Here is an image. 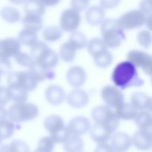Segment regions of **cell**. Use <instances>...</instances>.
<instances>
[{"label": "cell", "mask_w": 152, "mask_h": 152, "mask_svg": "<svg viewBox=\"0 0 152 152\" xmlns=\"http://www.w3.org/2000/svg\"><path fill=\"white\" fill-rule=\"evenodd\" d=\"M111 79L114 84L121 90L130 87H140L144 84L137 70V67L130 61L119 63L112 74Z\"/></svg>", "instance_id": "obj_1"}, {"label": "cell", "mask_w": 152, "mask_h": 152, "mask_svg": "<svg viewBox=\"0 0 152 152\" xmlns=\"http://www.w3.org/2000/svg\"><path fill=\"white\" fill-rule=\"evenodd\" d=\"M100 29L102 40L107 48H118L126 39L124 29L119 24L117 20L108 18L104 20Z\"/></svg>", "instance_id": "obj_2"}, {"label": "cell", "mask_w": 152, "mask_h": 152, "mask_svg": "<svg viewBox=\"0 0 152 152\" xmlns=\"http://www.w3.org/2000/svg\"><path fill=\"white\" fill-rule=\"evenodd\" d=\"M30 52L34 61L46 68L52 69L58 63V54L44 42L38 40L31 46Z\"/></svg>", "instance_id": "obj_3"}, {"label": "cell", "mask_w": 152, "mask_h": 152, "mask_svg": "<svg viewBox=\"0 0 152 152\" xmlns=\"http://www.w3.org/2000/svg\"><path fill=\"white\" fill-rule=\"evenodd\" d=\"M91 116L95 123L101 124L112 134L118 129L120 119L111 107L100 105L94 107L91 112Z\"/></svg>", "instance_id": "obj_4"}, {"label": "cell", "mask_w": 152, "mask_h": 152, "mask_svg": "<svg viewBox=\"0 0 152 152\" xmlns=\"http://www.w3.org/2000/svg\"><path fill=\"white\" fill-rule=\"evenodd\" d=\"M8 116L14 123H20L34 119L39 113L37 106L31 103H15L8 109Z\"/></svg>", "instance_id": "obj_5"}, {"label": "cell", "mask_w": 152, "mask_h": 152, "mask_svg": "<svg viewBox=\"0 0 152 152\" xmlns=\"http://www.w3.org/2000/svg\"><path fill=\"white\" fill-rule=\"evenodd\" d=\"M7 83L8 87H18L28 92L34 90L38 82L30 71H23L10 72Z\"/></svg>", "instance_id": "obj_6"}, {"label": "cell", "mask_w": 152, "mask_h": 152, "mask_svg": "<svg viewBox=\"0 0 152 152\" xmlns=\"http://www.w3.org/2000/svg\"><path fill=\"white\" fill-rule=\"evenodd\" d=\"M118 20L119 24L125 30H131L146 24L149 26L151 18H148L140 10H132L122 15Z\"/></svg>", "instance_id": "obj_7"}, {"label": "cell", "mask_w": 152, "mask_h": 152, "mask_svg": "<svg viewBox=\"0 0 152 152\" xmlns=\"http://www.w3.org/2000/svg\"><path fill=\"white\" fill-rule=\"evenodd\" d=\"M126 58L136 67L141 68L144 72L151 75L152 60L150 54L141 50H131L128 52Z\"/></svg>", "instance_id": "obj_8"}, {"label": "cell", "mask_w": 152, "mask_h": 152, "mask_svg": "<svg viewBox=\"0 0 152 152\" xmlns=\"http://www.w3.org/2000/svg\"><path fill=\"white\" fill-rule=\"evenodd\" d=\"M81 20V15L78 11L74 9L65 10L61 15L60 27L66 32L74 31L79 27Z\"/></svg>", "instance_id": "obj_9"}, {"label": "cell", "mask_w": 152, "mask_h": 152, "mask_svg": "<svg viewBox=\"0 0 152 152\" xmlns=\"http://www.w3.org/2000/svg\"><path fill=\"white\" fill-rule=\"evenodd\" d=\"M101 96L107 106L111 108H116L124 101L123 93L113 86H106L101 90Z\"/></svg>", "instance_id": "obj_10"}, {"label": "cell", "mask_w": 152, "mask_h": 152, "mask_svg": "<svg viewBox=\"0 0 152 152\" xmlns=\"http://www.w3.org/2000/svg\"><path fill=\"white\" fill-rule=\"evenodd\" d=\"M109 144L112 151L124 152L130 148L132 142V138L128 134L119 132L111 135Z\"/></svg>", "instance_id": "obj_11"}, {"label": "cell", "mask_w": 152, "mask_h": 152, "mask_svg": "<svg viewBox=\"0 0 152 152\" xmlns=\"http://www.w3.org/2000/svg\"><path fill=\"white\" fill-rule=\"evenodd\" d=\"M21 43L18 39L6 38L0 40V58L14 57L20 51Z\"/></svg>", "instance_id": "obj_12"}, {"label": "cell", "mask_w": 152, "mask_h": 152, "mask_svg": "<svg viewBox=\"0 0 152 152\" xmlns=\"http://www.w3.org/2000/svg\"><path fill=\"white\" fill-rule=\"evenodd\" d=\"M67 127L71 134L80 136L84 134L90 130L91 123L86 117L76 116L69 121Z\"/></svg>", "instance_id": "obj_13"}, {"label": "cell", "mask_w": 152, "mask_h": 152, "mask_svg": "<svg viewBox=\"0 0 152 152\" xmlns=\"http://www.w3.org/2000/svg\"><path fill=\"white\" fill-rule=\"evenodd\" d=\"M134 146L141 150H148L151 147V129H141L135 132L132 138Z\"/></svg>", "instance_id": "obj_14"}, {"label": "cell", "mask_w": 152, "mask_h": 152, "mask_svg": "<svg viewBox=\"0 0 152 152\" xmlns=\"http://www.w3.org/2000/svg\"><path fill=\"white\" fill-rule=\"evenodd\" d=\"M66 80L68 83L75 88L83 86L86 80V73L81 66H73L66 72Z\"/></svg>", "instance_id": "obj_15"}, {"label": "cell", "mask_w": 152, "mask_h": 152, "mask_svg": "<svg viewBox=\"0 0 152 152\" xmlns=\"http://www.w3.org/2000/svg\"><path fill=\"white\" fill-rule=\"evenodd\" d=\"M66 101L71 107L81 108L87 104L89 102V96L83 90L75 89L67 95Z\"/></svg>", "instance_id": "obj_16"}, {"label": "cell", "mask_w": 152, "mask_h": 152, "mask_svg": "<svg viewBox=\"0 0 152 152\" xmlns=\"http://www.w3.org/2000/svg\"><path fill=\"white\" fill-rule=\"evenodd\" d=\"M45 97L50 104L58 105L65 100L66 94L61 86L53 84L49 86L46 89Z\"/></svg>", "instance_id": "obj_17"}, {"label": "cell", "mask_w": 152, "mask_h": 152, "mask_svg": "<svg viewBox=\"0 0 152 152\" xmlns=\"http://www.w3.org/2000/svg\"><path fill=\"white\" fill-rule=\"evenodd\" d=\"M131 102L137 110H151V98L144 92L134 93L131 96Z\"/></svg>", "instance_id": "obj_18"}, {"label": "cell", "mask_w": 152, "mask_h": 152, "mask_svg": "<svg viewBox=\"0 0 152 152\" xmlns=\"http://www.w3.org/2000/svg\"><path fill=\"white\" fill-rule=\"evenodd\" d=\"M89 131L92 140L98 144L109 142L112 134L104 126L97 123H95Z\"/></svg>", "instance_id": "obj_19"}, {"label": "cell", "mask_w": 152, "mask_h": 152, "mask_svg": "<svg viewBox=\"0 0 152 152\" xmlns=\"http://www.w3.org/2000/svg\"><path fill=\"white\" fill-rule=\"evenodd\" d=\"M87 23L91 26H97L104 20L105 12L99 6L93 5L88 8L85 14Z\"/></svg>", "instance_id": "obj_20"}, {"label": "cell", "mask_w": 152, "mask_h": 152, "mask_svg": "<svg viewBox=\"0 0 152 152\" xmlns=\"http://www.w3.org/2000/svg\"><path fill=\"white\" fill-rule=\"evenodd\" d=\"M29 69V71L38 83L46 79L52 80L55 77V73L52 71V69L46 68L35 61L34 64Z\"/></svg>", "instance_id": "obj_21"}, {"label": "cell", "mask_w": 152, "mask_h": 152, "mask_svg": "<svg viewBox=\"0 0 152 152\" xmlns=\"http://www.w3.org/2000/svg\"><path fill=\"white\" fill-rule=\"evenodd\" d=\"M92 56L96 65L101 68H106L108 67L113 61L112 55L109 51L107 48L100 50Z\"/></svg>", "instance_id": "obj_22"}, {"label": "cell", "mask_w": 152, "mask_h": 152, "mask_svg": "<svg viewBox=\"0 0 152 152\" xmlns=\"http://www.w3.org/2000/svg\"><path fill=\"white\" fill-rule=\"evenodd\" d=\"M115 112L120 119L128 121L134 119L138 110L131 103L123 102L116 108Z\"/></svg>", "instance_id": "obj_23"}, {"label": "cell", "mask_w": 152, "mask_h": 152, "mask_svg": "<svg viewBox=\"0 0 152 152\" xmlns=\"http://www.w3.org/2000/svg\"><path fill=\"white\" fill-rule=\"evenodd\" d=\"M26 14L42 16L45 12V7L41 0H26L24 3Z\"/></svg>", "instance_id": "obj_24"}, {"label": "cell", "mask_w": 152, "mask_h": 152, "mask_svg": "<svg viewBox=\"0 0 152 152\" xmlns=\"http://www.w3.org/2000/svg\"><path fill=\"white\" fill-rule=\"evenodd\" d=\"M63 147L64 150L68 152L82 151L84 148V142L79 136L71 134L63 143Z\"/></svg>", "instance_id": "obj_25"}, {"label": "cell", "mask_w": 152, "mask_h": 152, "mask_svg": "<svg viewBox=\"0 0 152 152\" xmlns=\"http://www.w3.org/2000/svg\"><path fill=\"white\" fill-rule=\"evenodd\" d=\"M22 21L24 28L35 32L40 30L43 27V20L41 16L39 15L26 14Z\"/></svg>", "instance_id": "obj_26"}, {"label": "cell", "mask_w": 152, "mask_h": 152, "mask_svg": "<svg viewBox=\"0 0 152 152\" xmlns=\"http://www.w3.org/2000/svg\"><path fill=\"white\" fill-rule=\"evenodd\" d=\"M136 125L141 129H151L152 116L150 111L141 110L134 119Z\"/></svg>", "instance_id": "obj_27"}, {"label": "cell", "mask_w": 152, "mask_h": 152, "mask_svg": "<svg viewBox=\"0 0 152 152\" xmlns=\"http://www.w3.org/2000/svg\"><path fill=\"white\" fill-rule=\"evenodd\" d=\"M63 35L62 30L61 27L56 26H50L45 27L42 32V36L44 39L49 42H54L59 39Z\"/></svg>", "instance_id": "obj_28"}, {"label": "cell", "mask_w": 152, "mask_h": 152, "mask_svg": "<svg viewBox=\"0 0 152 152\" xmlns=\"http://www.w3.org/2000/svg\"><path fill=\"white\" fill-rule=\"evenodd\" d=\"M64 125L62 118L57 115H50L44 121L45 128L49 133L55 131Z\"/></svg>", "instance_id": "obj_29"}, {"label": "cell", "mask_w": 152, "mask_h": 152, "mask_svg": "<svg viewBox=\"0 0 152 152\" xmlns=\"http://www.w3.org/2000/svg\"><path fill=\"white\" fill-rule=\"evenodd\" d=\"M75 56L76 49L69 42L62 44L59 50V56L63 61L72 62L75 59Z\"/></svg>", "instance_id": "obj_30"}, {"label": "cell", "mask_w": 152, "mask_h": 152, "mask_svg": "<svg viewBox=\"0 0 152 152\" xmlns=\"http://www.w3.org/2000/svg\"><path fill=\"white\" fill-rule=\"evenodd\" d=\"M0 14L2 18L10 23L18 22L21 18V14L19 11L14 7H4L1 10Z\"/></svg>", "instance_id": "obj_31"}, {"label": "cell", "mask_w": 152, "mask_h": 152, "mask_svg": "<svg viewBox=\"0 0 152 152\" xmlns=\"http://www.w3.org/2000/svg\"><path fill=\"white\" fill-rule=\"evenodd\" d=\"M18 40L21 44L31 46L38 40L37 32L24 28L18 34Z\"/></svg>", "instance_id": "obj_32"}, {"label": "cell", "mask_w": 152, "mask_h": 152, "mask_svg": "<svg viewBox=\"0 0 152 152\" xmlns=\"http://www.w3.org/2000/svg\"><path fill=\"white\" fill-rule=\"evenodd\" d=\"M68 42L75 48L76 50L84 49L87 44V39L85 35L78 31H72L71 34Z\"/></svg>", "instance_id": "obj_33"}, {"label": "cell", "mask_w": 152, "mask_h": 152, "mask_svg": "<svg viewBox=\"0 0 152 152\" xmlns=\"http://www.w3.org/2000/svg\"><path fill=\"white\" fill-rule=\"evenodd\" d=\"M11 100L15 103H24L28 98L27 91L18 87H8Z\"/></svg>", "instance_id": "obj_34"}, {"label": "cell", "mask_w": 152, "mask_h": 152, "mask_svg": "<svg viewBox=\"0 0 152 152\" xmlns=\"http://www.w3.org/2000/svg\"><path fill=\"white\" fill-rule=\"evenodd\" d=\"M71 133L65 125L59 128L55 131L50 133V137L55 143H64L69 137Z\"/></svg>", "instance_id": "obj_35"}, {"label": "cell", "mask_w": 152, "mask_h": 152, "mask_svg": "<svg viewBox=\"0 0 152 152\" xmlns=\"http://www.w3.org/2000/svg\"><path fill=\"white\" fill-rule=\"evenodd\" d=\"M0 151L27 152L30 151V149L25 142L21 140H14L10 145H5L2 147Z\"/></svg>", "instance_id": "obj_36"}, {"label": "cell", "mask_w": 152, "mask_h": 152, "mask_svg": "<svg viewBox=\"0 0 152 152\" xmlns=\"http://www.w3.org/2000/svg\"><path fill=\"white\" fill-rule=\"evenodd\" d=\"M15 125L10 120L5 119L0 122V135L3 140L10 138L14 134Z\"/></svg>", "instance_id": "obj_37"}, {"label": "cell", "mask_w": 152, "mask_h": 152, "mask_svg": "<svg viewBox=\"0 0 152 152\" xmlns=\"http://www.w3.org/2000/svg\"><path fill=\"white\" fill-rule=\"evenodd\" d=\"M15 61L20 65L30 68L34 63V60L30 55L19 52L14 56Z\"/></svg>", "instance_id": "obj_38"}, {"label": "cell", "mask_w": 152, "mask_h": 152, "mask_svg": "<svg viewBox=\"0 0 152 152\" xmlns=\"http://www.w3.org/2000/svg\"><path fill=\"white\" fill-rule=\"evenodd\" d=\"M55 142L50 137H44L40 138L38 142L36 151L50 152L53 151Z\"/></svg>", "instance_id": "obj_39"}, {"label": "cell", "mask_w": 152, "mask_h": 152, "mask_svg": "<svg viewBox=\"0 0 152 152\" xmlns=\"http://www.w3.org/2000/svg\"><path fill=\"white\" fill-rule=\"evenodd\" d=\"M105 48L107 47L104 44L102 39H100L98 37L91 39L88 42L87 45L88 52L91 56L96 52Z\"/></svg>", "instance_id": "obj_40"}, {"label": "cell", "mask_w": 152, "mask_h": 152, "mask_svg": "<svg viewBox=\"0 0 152 152\" xmlns=\"http://www.w3.org/2000/svg\"><path fill=\"white\" fill-rule=\"evenodd\" d=\"M138 43L145 48H149L151 43V36L149 31L143 30L140 31L137 36Z\"/></svg>", "instance_id": "obj_41"}, {"label": "cell", "mask_w": 152, "mask_h": 152, "mask_svg": "<svg viewBox=\"0 0 152 152\" xmlns=\"http://www.w3.org/2000/svg\"><path fill=\"white\" fill-rule=\"evenodd\" d=\"M12 68V64L8 58H0V75L10 73Z\"/></svg>", "instance_id": "obj_42"}, {"label": "cell", "mask_w": 152, "mask_h": 152, "mask_svg": "<svg viewBox=\"0 0 152 152\" xmlns=\"http://www.w3.org/2000/svg\"><path fill=\"white\" fill-rule=\"evenodd\" d=\"M89 0H71V7L77 11H83L88 6Z\"/></svg>", "instance_id": "obj_43"}, {"label": "cell", "mask_w": 152, "mask_h": 152, "mask_svg": "<svg viewBox=\"0 0 152 152\" xmlns=\"http://www.w3.org/2000/svg\"><path fill=\"white\" fill-rule=\"evenodd\" d=\"M11 100L10 92L8 87H0V105L4 106Z\"/></svg>", "instance_id": "obj_44"}, {"label": "cell", "mask_w": 152, "mask_h": 152, "mask_svg": "<svg viewBox=\"0 0 152 152\" xmlns=\"http://www.w3.org/2000/svg\"><path fill=\"white\" fill-rule=\"evenodd\" d=\"M140 9L148 18H151V0H142L140 4Z\"/></svg>", "instance_id": "obj_45"}, {"label": "cell", "mask_w": 152, "mask_h": 152, "mask_svg": "<svg viewBox=\"0 0 152 152\" xmlns=\"http://www.w3.org/2000/svg\"><path fill=\"white\" fill-rule=\"evenodd\" d=\"M121 0H100L101 7L103 9H112L118 6Z\"/></svg>", "instance_id": "obj_46"}, {"label": "cell", "mask_w": 152, "mask_h": 152, "mask_svg": "<svg viewBox=\"0 0 152 152\" xmlns=\"http://www.w3.org/2000/svg\"><path fill=\"white\" fill-rule=\"evenodd\" d=\"M95 150L96 151H112L109 142L99 144Z\"/></svg>", "instance_id": "obj_47"}, {"label": "cell", "mask_w": 152, "mask_h": 152, "mask_svg": "<svg viewBox=\"0 0 152 152\" xmlns=\"http://www.w3.org/2000/svg\"><path fill=\"white\" fill-rule=\"evenodd\" d=\"M8 112L6 109L2 105H0V122L7 119Z\"/></svg>", "instance_id": "obj_48"}, {"label": "cell", "mask_w": 152, "mask_h": 152, "mask_svg": "<svg viewBox=\"0 0 152 152\" xmlns=\"http://www.w3.org/2000/svg\"><path fill=\"white\" fill-rule=\"evenodd\" d=\"M43 4L48 7H52L57 5L61 0H41Z\"/></svg>", "instance_id": "obj_49"}, {"label": "cell", "mask_w": 152, "mask_h": 152, "mask_svg": "<svg viewBox=\"0 0 152 152\" xmlns=\"http://www.w3.org/2000/svg\"><path fill=\"white\" fill-rule=\"evenodd\" d=\"M12 4H18V5H20V4H23L25 3V2L26 1V0H9Z\"/></svg>", "instance_id": "obj_50"}, {"label": "cell", "mask_w": 152, "mask_h": 152, "mask_svg": "<svg viewBox=\"0 0 152 152\" xmlns=\"http://www.w3.org/2000/svg\"><path fill=\"white\" fill-rule=\"evenodd\" d=\"M2 140H3V139L2 138V137H1V135H0V145L1 144V143H2Z\"/></svg>", "instance_id": "obj_51"}, {"label": "cell", "mask_w": 152, "mask_h": 152, "mask_svg": "<svg viewBox=\"0 0 152 152\" xmlns=\"http://www.w3.org/2000/svg\"><path fill=\"white\" fill-rule=\"evenodd\" d=\"M0 83H1V75H0Z\"/></svg>", "instance_id": "obj_52"}]
</instances>
